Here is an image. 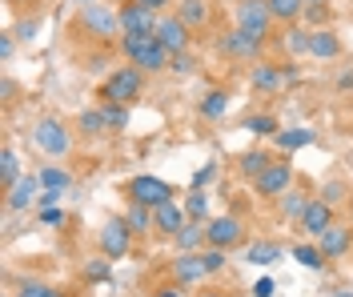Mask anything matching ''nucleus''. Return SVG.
<instances>
[{
    "instance_id": "obj_1",
    "label": "nucleus",
    "mask_w": 353,
    "mask_h": 297,
    "mask_svg": "<svg viewBox=\"0 0 353 297\" xmlns=\"http://www.w3.org/2000/svg\"><path fill=\"white\" fill-rule=\"evenodd\" d=\"M121 52L141 72H165L173 65V52L157 41V32H121Z\"/></svg>"
},
{
    "instance_id": "obj_2",
    "label": "nucleus",
    "mask_w": 353,
    "mask_h": 297,
    "mask_svg": "<svg viewBox=\"0 0 353 297\" xmlns=\"http://www.w3.org/2000/svg\"><path fill=\"white\" fill-rule=\"evenodd\" d=\"M141 92H145V72L137 69V65H121L117 72H109L101 81V101L105 105H129Z\"/></svg>"
},
{
    "instance_id": "obj_3",
    "label": "nucleus",
    "mask_w": 353,
    "mask_h": 297,
    "mask_svg": "<svg viewBox=\"0 0 353 297\" xmlns=\"http://www.w3.org/2000/svg\"><path fill=\"white\" fill-rule=\"evenodd\" d=\"M72 28L85 32V37H92L97 45H109L112 37L121 32V17H117V8H109V4H85Z\"/></svg>"
},
{
    "instance_id": "obj_4",
    "label": "nucleus",
    "mask_w": 353,
    "mask_h": 297,
    "mask_svg": "<svg viewBox=\"0 0 353 297\" xmlns=\"http://www.w3.org/2000/svg\"><path fill=\"white\" fill-rule=\"evenodd\" d=\"M32 141L41 145L48 157H68V149H72V129H68L61 116H41L37 129H32Z\"/></svg>"
},
{
    "instance_id": "obj_5",
    "label": "nucleus",
    "mask_w": 353,
    "mask_h": 297,
    "mask_svg": "<svg viewBox=\"0 0 353 297\" xmlns=\"http://www.w3.org/2000/svg\"><path fill=\"white\" fill-rule=\"evenodd\" d=\"M125 197L157 209V205H165V201H173V185L161 181V177H153V173H137V177L125 181Z\"/></svg>"
},
{
    "instance_id": "obj_6",
    "label": "nucleus",
    "mask_w": 353,
    "mask_h": 297,
    "mask_svg": "<svg viewBox=\"0 0 353 297\" xmlns=\"http://www.w3.org/2000/svg\"><path fill=\"white\" fill-rule=\"evenodd\" d=\"M265 48V37H253L249 28H229V32H221L217 41V52L221 57H229V61H257Z\"/></svg>"
},
{
    "instance_id": "obj_7",
    "label": "nucleus",
    "mask_w": 353,
    "mask_h": 297,
    "mask_svg": "<svg viewBox=\"0 0 353 297\" xmlns=\"http://www.w3.org/2000/svg\"><path fill=\"white\" fill-rule=\"evenodd\" d=\"M132 237H137V233L129 229L125 217H109V221L101 225V237H97V241H101V253H105L109 261H117V257H129Z\"/></svg>"
},
{
    "instance_id": "obj_8",
    "label": "nucleus",
    "mask_w": 353,
    "mask_h": 297,
    "mask_svg": "<svg viewBox=\"0 0 353 297\" xmlns=\"http://www.w3.org/2000/svg\"><path fill=\"white\" fill-rule=\"evenodd\" d=\"M289 185H293V165H289V161H273L261 177H253V189H257L261 201H277V197H285Z\"/></svg>"
},
{
    "instance_id": "obj_9",
    "label": "nucleus",
    "mask_w": 353,
    "mask_h": 297,
    "mask_svg": "<svg viewBox=\"0 0 353 297\" xmlns=\"http://www.w3.org/2000/svg\"><path fill=\"white\" fill-rule=\"evenodd\" d=\"M205 241H209V245H221V249H237V245L245 241L241 217H233V213L209 217V221H205Z\"/></svg>"
},
{
    "instance_id": "obj_10",
    "label": "nucleus",
    "mask_w": 353,
    "mask_h": 297,
    "mask_svg": "<svg viewBox=\"0 0 353 297\" xmlns=\"http://www.w3.org/2000/svg\"><path fill=\"white\" fill-rule=\"evenodd\" d=\"M233 17H237V24H241V28H249L253 37H269V32H273V24H277L265 0H237Z\"/></svg>"
},
{
    "instance_id": "obj_11",
    "label": "nucleus",
    "mask_w": 353,
    "mask_h": 297,
    "mask_svg": "<svg viewBox=\"0 0 353 297\" xmlns=\"http://www.w3.org/2000/svg\"><path fill=\"white\" fill-rule=\"evenodd\" d=\"M117 17H121V32H157V24H161V12L145 8L141 0L117 4Z\"/></svg>"
},
{
    "instance_id": "obj_12",
    "label": "nucleus",
    "mask_w": 353,
    "mask_h": 297,
    "mask_svg": "<svg viewBox=\"0 0 353 297\" xmlns=\"http://www.w3.org/2000/svg\"><path fill=\"white\" fill-rule=\"evenodd\" d=\"M285 81H297V69L293 65H269V61H257L253 72H249V85L257 92H277Z\"/></svg>"
},
{
    "instance_id": "obj_13",
    "label": "nucleus",
    "mask_w": 353,
    "mask_h": 297,
    "mask_svg": "<svg viewBox=\"0 0 353 297\" xmlns=\"http://www.w3.org/2000/svg\"><path fill=\"white\" fill-rule=\"evenodd\" d=\"M157 41H161V45L169 48V52H189V41H193V28H189V24L181 21V17H176V12H165V17H161V24H157Z\"/></svg>"
},
{
    "instance_id": "obj_14",
    "label": "nucleus",
    "mask_w": 353,
    "mask_h": 297,
    "mask_svg": "<svg viewBox=\"0 0 353 297\" xmlns=\"http://www.w3.org/2000/svg\"><path fill=\"white\" fill-rule=\"evenodd\" d=\"M333 221H337V217H333V205H330V201H321V197H313V201L305 205V213H301V221H297V225H301L309 237L317 241V237H321Z\"/></svg>"
},
{
    "instance_id": "obj_15",
    "label": "nucleus",
    "mask_w": 353,
    "mask_h": 297,
    "mask_svg": "<svg viewBox=\"0 0 353 297\" xmlns=\"http://www.w3.org/2000/svg\"><path fill=\"white\" fill-rule=\"evenodd\" d=\"M317 245H321L325 257H345L350 245H353V225H350V221H333V225L317 237Z\"/></svg>"
},
{
    "instance_id": "obj_16",
    "label": "nucleus",
    "mask_w": 353,
    "mask_h": 297,
    "mask_svg": "<svg viewBox=\"0 0 353 297\" xmlns=\"http://www.w3.org/2000/svg\"><path fill=\"white\" fill-rule=\"evenodd\" d=\"M169 274H173L176 285H197V281L209 277V269H205V257H201V249H197V253H181Z\"/></svg>"
},
{
    "instance_id": "obj_17",
    "label": "nucleus",
    "mask_w": 353,
    "mask_h": 297,
    "mask_svg": "<svg viewBox=\"0 0 353 297\" xmlns=\"http://www.w3.org/2000/svg\"><path fill=\"white\" fill-rule=\"evenodd\" d=\"M37 193H41V177L24 173L21 181H17L12 189H8V193H4V205H8V213H21V209H28L32 201H37Z\"/></svg>"
},
{
    "instance_id": "obj_18",
    "label": "nucleus",
    "mask_w": 353,
    "mask_h": 297,
    "mask_svg": "<svg viewBox=\"0 0 353 297\" xmlns=\"http://www.w3.org/2000/svg\"><path fill=\"white\" fill-rule=\"evenodd\" d=\"M153 221H157V233H165V237H176L181 229L189 225V213L176 205V201H165V205L153 209Z\"/></svg>"
},
{
    "instance_id": "obj_19",
    "label": "nucleus",
    "mask_w": 353,
    "mask_h": 297,
    "mask_svg": "<svg viewBox=\"0 0 353 297\" xmlns=\"http://www.w3.org/2000/svg\"><path fill=\"white\" fill-rule=\"evenodd\" d=\"M309 57L317 61H337L341 57V37L333 28H313L309 32Z\"/></svg>"
},
{
    "instance_id": "obj_20",
    "label": "nucleus",
    "mask_w": 353,
    "mask_h": 297,
    "mask_svg": "<svg viewBox=\"0 0 353 297\" xmlns=\"http://www.w3.org/2000/svg\"><path fill=\"white\" fill-rule=\"evenodd\" d=\"M125 221H129V229L137 233V237H145V233H153V229H157L153 209L141 205V201H129V205H125Z\"/></svg>"
},
{
    "instance_id": "obj_21",
    "label": "nucleus",
    "mask_w": 353,
    "mask_h": 297,
    "mask_svg": "<svg viewBox=\"0 0 353 297\" xmlns=\"http://www.w3.org/2000/svg\"><path fill=\"white\" fill-rule=\"evenodd\" d=\"M229 89H209L205 96H201V116L205 121H221V116L229 113Z\"/></svg>"
},
{
    "instance_id": "obj_22",
    "label": "nucleus",
    "mask_w": 353,
    "mask_h": 297,
    "mask_svg": "<svg viewBox=\"0 0 353 297\" xmlns=\"http://www.w3.org/2000/svg\"><path fill=\"white\" fill-rule=\"evenodd\" d=\"M176 17L189 28H205L209 24V0H176Z\"/></svg>"
},
{
    "instance_id": "obj_23",
    "label": "nucleus",
    "mask_w": 353,
    "mask_h": 297,
    "mask_svg": "<svg viewBox=\"0 0 353 297\" xmlns=\"http://www.w3.org/2000/svg\"><path fill=\"white\" fill-rule=\"evenodd\" d=\"M21 177H24V173H21V157L4 145V149H0V193H8Z\"/></svg>"
},
{
    "instance_id": "obj_24",
    "label": "nucleus",
    "mask_w": 353,
    "mask_h": 297,
    "mask_svg": "<svg viewBox=\"0 0 353 297\" xmlns=\"http://www.w3.org/2000/svg\"><path fill=\"white\" fill-rule=\"evenodd\" d=\"M265 4H269L273 21H281V24H297L301 12H305V0H265Z\"/></svg>"
},
{
    "instance_id": "obj_25",
    "label": "nucleus",
    "mask_w": 353,
    "mask_h": 297,
    "mask_svg": "<svg viewBox=\"0 0 353 297\" xmlns=\"http://www.w3.org/2000/svg\"><path fill=\"white\" fill-rule=\"evenodd\" d=\"M173 241H176V249H181V253H197L201 245H209V241H205V225H201V221H189V225L181 229Z\"/></svg>"
},
{
    "instance_id": "obj_26",
    "label": "nucleus",
    "mask_w": 353,
    "mask_h": 297,
    "mask_svg": "<svg viewBox=\"0 0 353 297\" xmlns=\"http://www.w3.org/2000/svg\"><path fill=\"white\" fill-rule=\"evenodd\" d=\"M241 129H245V133H253V137H277V133H281V125H277V116H273V113H253V116H245Z\"/></svg>"
},
{
    "instance_id": "obj_27",
    "label": "nucleus",
    "mask_w": 353,
    "mask_h": 297,
    "mask_svg": "<svg viewBox=\"0 0 353 297\" xmlns=\"http://www.w3.org/2000/svg\"><path fill=\"white\" fill-rule=\"evenodd\" d=\"M269 165H273V157H269L265 149H249V153H241V161H237V169H241L245 177H261Z\"/></svg>"
},
{
    "instance_id": "obj_28",
    "label": "nucleus",
    "mask_w": 353,
    "mask_h": 297,
    "mask_svg": "<svg viewBox=\"0 0 353 297\" xmlns=\"http://www.w3.org/2000/svg\"><path fill=\"white\" fill-rule=\"evenodd\" d=\"M77 133H81V137H101V133H109L105 113H101V109H85V113L77 116Z\"/></svg>"
},
{
    "instance_id": "obj_29",
    "label": "nucleus",
    "mask_w": 353,
    "mask_h": 297,
    "mask_svg": "<svg viewBox=\"0 0 353 297\" xmlns=\"http://www.w3.org/2000/svg\"><path fill=\"white\" fill-rule=\"evenodd\" d=\"M245 257H249L253 265H273V261L281 257V245H277V241H253V245L245 249Z\"/></svg>"
},
{
    "instance_id": "obj_30",
    "label": "nucleus",
    "mask_w": 353,
    "mask_h": 297,
    "mask_svg": "<svg viewBox=\"0 0 353 297\" xmlns=\"http://www.w3.org/2000/svg\"><path fill=\"white\" fill-rule=\"evenodd\" d=\"M37 177H41V189H52V193H65L68 185H72L68 169H57V165H44Z\"/></svg>"
},
{
    "instance_id": "obj_31",
    "label": "nucleus",
    "mask_w": 353,
    "mask_h": 297,
    "mask_svg": "<svg viewBox=\"0 0 353 297\" xmlns=\"http://www.w3.org/2000/svg\"><path fill=\"white\" fill-rule=\"evenodd\" d=\"M305 145H313V129H281L277 133V149H285V153L305 149Z\"/></svg>"
},
{
    "instance_id": "obj_32",
    "label": "nucleus",
    "mask_w": 353,
    "mask_h": 297,
    "mask_svg": "<svg viewBox=\"0 0 353 297\" xmlns=\"http://www.w3.org/2000/svg\"><path fill=\"white\" fill-rule=\"evenodd\" d=\"M293 257H297L305 269H325V261H330V257L321 253V245H317V241H305V245H297V249H293Z\"/></svg>"
},
{
    "instance_id": "obj_33",
    "label": "nucleus",
    "mask_w": 353,
    "mask_h": 297,
    "mask_svg": "<svg viewBox=\"0 0 353 297\" xmlns=\"http://www.w3.org/2000/svg\"><path fill=\"white\" fill-rule=\"evenodd\" d=\"M309 201H313L309 193H293V189H289L285 197H281V213H285L289 221H301V213H305Z\"/></svg>"
},
{
    "instance_id": "obj_34",
    "label": "nucleus",
    "mask_w": 353,
    "mask_h": 297,
    "mask_svg": "<svg viewBox=\"0 0 353 297\" xmlns=\"http://www.w3.org/2000/svg\"><path fill=\"white\" fill-rule=\"evenodd\" d=\"M321 201H330V205H341L345 197H350V185L341 181V177H333V181H325L321 185V193H317Z\"/></svg>"
},
{
    "instance_id": "obj_35",
    "label": "nucleus",
    "mask_w": 353,
    "mask_h": 297,
    "mask_svg": "<svg viewBox=\"0 0 353 297\" xmlns=\"http://www.w3.org/2000/svg\"><path fill=\"white\" fill-rule=\"evenodd\" d=\"M201 257H205V269H209V274H221L225 261H229V249H221V245H205Z\"/></svg>"
},
{
    "instance_id": "obj_36",
    "label": "nucleus",
    "mask_w": 353,
    "mask_h": 297,
    "mask_svg": "<svg viewBox=\"0 0 353 297\" xmlns=\"http://www.w3.org/2000/svg\"><path fill=\"white\" fill-rule=\"evenodd\" d=\"M101 113H105V125H109L112 133H117V129H125V125H129V105H105V109H101Z\"/></svg>"
},
{
    "instance_id": "obj_37",
    "label": "nucleus",
    "mask_w": 353,
    "mask_h": 297,
    "mask_svg": "<svg viewBox=\"0 0 353 297\" xmlns=\"http://www.w3.org/2000/svg\"><path fill=\"white\" fill-rule=\"evenodd\" d=\"M185 213H189V221H205V213H209V197H205L201 189H193V193H189V205H185Z\"/></svg>"
},
{
    "instance_id": "obj_38",
    "label": "nucleus",
    "mask_w": 353,
    "mask_h": 297,
    "mask_svg": "<svg viewBox=\"0 0 353 297\" xmlns=\"http://www.w3.org/2000/svg\"><path fill=\"white\" fill-rule=\"evenodd\" d=\"M17 297H65L61 289H52V285H44V281H24Z\"/></svg>"
},
{
    "instance_id": "obj_39",
    "label": "nucleus",
    "mask_w": 353,
    "mask_h": 297,
    "mask_svg": "<svg viewBox=\"0 0 353 297\" xmlns=\"http://www.w3.org/2000/svg\"><path fill=\"white\" fill-rule=\"evenodd\" d=\"M285 48H289V52H309V32L293 24V28L285 32Z\"/></svg>"
},
{
    "instance_id": "obj_40",
    "label": "nucleus",
    "mask_w": 353,
    "mask_h": 297,
    "mask_svg": "<svg viewBox=\"0 0 353 297\" xmlns=\"http://www.w3.org/2000/svg\"><path fill=\"white\" fill-rule=\"evenodd\" d=\"M169 69H173L176 76H189V72L197 69V57H193V52H176V57H173V65H169Z\"/></svg>"
},
{
    "instance_id": "obj_41",
    "label": "nucleus",
    "mask_w": 353,
    "mask_h": 297,
    "mask_svg": "<svg viewBox=\"0 0 353 297\" xmlns=\"http://www.w3.org/2000/svg\"><path fill=\"white\" fill-rule=\"evenodd\" d=\"M41 225H65V213H61L57 205L41 209Z\"/></svg>"
},
{
    "instance_id": "obj_42",
    "label": "nucleus",
    "mask_w": 353,
    "mask_h": 297,
    "mask_svg": "<svg viewBox=\"0 0 353 297\" xmlns=\"http://www.w3.org/2000/svg\"><path fill=\"white\" fill-rule=\"evenodd\" d=\"M85 274H88V277H97V281H101V277H109V257H105V261H88Z\"/></svg>"
},
{
    "instance_id": "obj_43",
    "label": "nucleus",
    "mask_w": 353,
    "mask_h": 297,
    "mask_svg": "<svg viewBox=\"0 0 353 297\" xmlns=\"http://www.w3.org/2000/svg\"><path fill=\"white\" fill-rule=\"evenodd\" d=\"M273 289H277V285H273L269 277H261V281L253 285V294H257V297H273Z\"/></svg>"
},
{
    "instance_id": "obj_44",
    "label": "nucleus",
    "mask_w": 353,
    "mask_h": 297,
    "mask_svg": "<svg viewBox=\"0 0 353 297\" xmlns=\"http://www.w3.org/2000/svg\"><path fill=\"white\" fill-rule=\"evenodd\" d=\"M153 297H185V285H176V281H173V285H165V289H157Z\"/></svg>"
},
{
    "instance_id": "obj_45",
    "label": "nucleus",
    "mask_w": 353,
    "mask_h": 297,
    "mask_svg": "<svg viewBox=\"0 0 353 297\" xmlns=\"http://www.w3.org/2000/svg\"><path fill=\"white\" fill-rule=\"evenodd\" d=\"M337 89H341V92H345V89H353V69L337 72Z\"/></svg>"
},
{
    "instance_id": "obj_46",
    "label": "nucleus",
    "mask_w": 353,
    "mask_h": 297,
    "mask_svg": "<svg viewBox=\"0 0 353 297\" xmlns=\"http://www.w3.org/2000/svg\"><path fill=\"white\" fill-rule=\"evenodd\" d=\"M8 57H12V37L4 32V37H0V61H8Z\"/></svg>"
},
{
    "instance_id": "obj_47",
    "label": "nucleus",
    "mask_w": 353,
    "mask_h": 297,
    "mask_svg": "<svg viewBox=\"0 0 353 297\" xmlns=\"http://www.w3.org/2000/svg\"><path fill=\"white\" fill-rule=\"evenodd\" d=\"M61 201V193H52V189H41V205L48 209V205H57Z\"/></svg>"
},
{
    "instance_id": "obj_48",
    "label": "nucleus",
    "mask_w": 353,
    "mask_h": 297,
    "mask_svg": "<svg viewBox=\"0 0 353 297\" xmlns=\"http://www.w3.org/2000/svg\"><path fill=\"white\" fill-rule=\"evenodd\" d=\"M141 4H145V8H153V12H165L173 0H141Z\"/></svg>"
},
{
    "instance_id": "obj_49",
    "label": "nucleus",
    "mask_w": 353,
    "mask_h": 297,
    "mask_svg": "<svg viewBox=\"0 0 353 297\" xmlns=\"http://www.w3.org/2000/svg\"><path fill=\"white\" fill-rule=\"evenodd\" d=\"M197 297H225V294H221V289H201Z\"/></svg>"
},
{
    "instance_id": "obj_50",
    "label": "nucleus",
    "mask_w": 353,
    "mask_h": 297,
    "mask_svg": "<svg viewBox=\"0 0 353 297\" xmlns=\"http://www.w3.org/2000/svg\"><path fill=\"white\" fill-rule=\"evenodd\" d=\"M77 4H81V8H85V4H97V0H77Z\"/></svg>"
},
{
    "instance_id": "obj_51",
    "label": "nucleus",
    "mask_w": 353,
    "mask_h": 297,
    "mask_svg": "<svg viewBox=\"0 0 353 297\" xmlns=\"http://www.w3.org/2000/svg\"><path fill=\"white\" fill-rule=\"evenodd\" d=\"M305 4H321V0H305Z\"/></svg>"
},
{
    "instance_id": "obj_52",
    "label": "nucleus",
    "mask_w": 353,
    "mask_h": 297,
    "mask_svg": "<svg viewBox=\"0 0 353 297\" xmlns=\"http://www.w3.org/2000/svg\"><path fill=\"white\" fill-rule=\"evenodd\" d=\"M8 4H21V0H8Z\"/></svg>"
},
{
    "instance_id": "obj_53",
    "label": "nucleus",
    "mask_w": 353,
    "mask_h": 297,
    "mask_svg": "<svg viewBox=\"0 0 353 297\" xmlns=\"http://www.w3.org/2000/svg\"><path fill=\"white\" fill-rule=\"evenodd\" d=\"M337 297H350V294H337Z\"/></svg>"
},
{
    "instance_id": "obj_54",
    "label": "nucleus",
    "mask_w": 353,
    "mask_h": 297,
    "mask_svg": "<svg viewBox=\"0 0 353 297\" xmlns=\"http://www.w3.org/2000/svg\"><path fill=\"white\" fill-rule=\"evenodd\" d=\"M117 4H125V0H117Z\"/></svg>"
}]
</instances>
